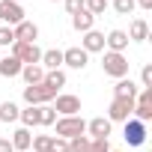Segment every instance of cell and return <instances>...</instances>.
Listing matches in <instances>:
<instances>
[{
  "label": "cell",
  "instance_id": "24",
  "mask_svg": "<svg viewBox=\"0 0 152 152\" xmlns=\"http://www.w3.org/2000/svg\"><path fill=\"white\" fill-rule=\"evenodd\" d=\"M18 119L24 122V128L39 125V107H27V110H21V113H18Z\"/></svg>",
  "mask_w": 152,
  "mask_h": 152
},
{
  "label": "cell",
  "instance_id": "14",
  "mask_svg": "<svg viewBox=\"0 0 152 152\" xmlns=\"http://www.w3.org/2000/svg\"><path fill=\"white\" fill-rule=\"evenodd\" d=\"M137 84L131 81V78H119L116 81V87H113V99H137Z\"/></svg>",
  "mask_w": 152,
  "mask_h": 152
},
{
  "label": "cell",
  "instance_id": "25",
  "mask_svg": "<svg viewBox=\"0 0 152 152\" xmlns=\"http://www.w3.org/2000/svg\"><path fill=\"white\" fill-rule=\"evenodd\" d=\"M57 122V110L51 104H39V125H54Z\"/></svg>",
  "mask_w": 152,
  "mask_h": 152
},
{
  "label": "cell",
  "instance_id": "16",
  "mask_svg": "<svg viewBox=\"0 0 152 152\" xmlns=\"http://www.w3.org/2000/svg\"><path fill=\"white\" fill-rule=\"evenodd\" d=\"M21 69H24V63L18 60V57H0V75L3 78H15V75H21Z\"/></svg>",
  "mask_w": 152,
  "mask_h": 152
},
{
  "label": "cell",
  "instance_id": "31",
  "mask_svg": "<svg viewBox=\"0 0 152 152\" xmlns=\"http://www.w3.org/2000/svg\"><path fill=\"white\" fill-rule=\"evenodd\" d=\"M87 152H110V143H107V140H93V137H90Z\"/></svg>",
  "mask_w": 152,
  "mask_h": 152
},
{
  "label": "cell",
  "instance_id": "7",
  "mask_svg": "<svg viewBox=\"0 0 152 152\" xmlns=\"http://www.w3.org/2000/svg\"><path fill=\"white\" fill-rule=\"evenodd\" d=\"M122 137H125L128 146H143V143H146V122H140V119H125Z\"/></svg>",
  "mask_w": 152,
  "mask_h": 152
},
{
  "label": "cell",
  "instance_id": "27",
  "mask_svg": "<svg viewBox=\"0 0 152 152\" xmlns=\"http://www.w3.org/2000/svg\"><path fill=\"white\" fill-rule=\"evenodd\" d=\"M84 9H87L90 15H104L107 0H84Z\"/></svg>",
  "mask_w": 152,
  "mask_h": 152
},
{
  "label": "cell",
  "instance_id": "36",
  "mask_svg": "<svg viewBox=\"0 0 152 152\" xmlns=\"http://www.w3.org/2000/svg\"><path fill=\"white\" fill-rule=\"evenodd\" d=\"M134 3H137L140 9H152V0H134Z\"/></svg>",
  "mask_w": 152,
  "mask_h": 152
},
{
  "label": "cell",
  "instance_id": "19",
  "mask_svg": "<svg viewBox=\"0 0 152 152\" xmlns=\"http://www.w3.org/2000/svg\"><path fill=\"white\" fill-rule=\"evenodd\" d=\"M9 143H12V149H15V152H27V149H30V143H33L30 128H18V131L12 134V140H9Z\"/></svg>",
  "mask_w": 152,
  "mask_h": 152
},
{
  "label": "cell",
  "instance_id": "28",
  "mask_svg": "<svg viewBox=\"0 0 152 152\" xmlns=\"http://www.w3.org/2000/svg\"><path fill=\"white\" fill-rule=\"evenodd\" d=\"M87 146H90V137L87 134H78V137L69 140V152H87Z\"/></svg>",
  "mask_w": 152,
  "mask_h": 152
},
{
  "label": "cell",
  "instance_id": "29",
  "mask_svg": "<svg viewBox=\"0 0 152 152\" xmlns=\"http://www.w3.org/2000/svg\"><path fill=\"white\" fill-rule=\"evenodd\" d=\"M134 0H113V9H116V15H131L134 12Z\"/></svg>",
  "mask_w": 152,
  "mask_h": 152
},
{
  "label": "cell",
  "instance_id": "30",
  "mask_svg": "<svg viewBox=\"0 0 152 152\" xmlns=\"http://www.w3.org/2000/svg\"><path fill=\"white\" fill-rule=\"evenodd\" d=\"M140 84H143V90H152V66L149 63L140 69Z\"/></svg>",
  "mask_w": 152,
  "mask_h": 152
},
{
  "label": "cell",
  "instance_id": "11",
  "mask_svg": "<svg viewBox=\"0 0 152 152\" xmlns=\"http://www.w3.org/2000/svg\"><path fill=\"white\" fill-rule=\"evenodd\" d=\"M12 36H15V42H36L39 39V27L33 24V21H21V24H15L12 27Z\"/></svg>",
  "mask_w": 152,
  "mask_h": 152
},
{
  "label": "cell",
  "instance_id": "5",
  "mask_svg": "<svg viewBox=\"0 0 152 152\" xmlns=\"http://www.w3.org/2000/svg\"><path fill=\"white\" fill-rule=\"evenodd\" d=\"M0 21H3V27H15L24 21V9L21 3H15V0H0Z\"/></svg>",
  "mask_w": 152,
  "mask_h": 152
},
{
  "label": "cell",
  "instance_id": "13",
  "mask_svg": "<svg viewBox=\"0 0 152 152\" xmlns=\"http://www.w3.org/2000/svg\"><path fill=\"white\" fill-rule=\"evenodd\" d=\"M104 45H107L113 54H122V51L128 48V36H125V30H110V33L104 36Z\"/></svg>",
  "mask_w": 152,
  "mask_h": 152
},
{
  "label": "cell",
  "instance_id": "34",
  "mask_svg": "<svg viewBox=\"0 0 152 152\" xmlns=\"http://www.w3.org/2000/svg\"><path fill=\"white\" fill-rule=\"evenodd\" d=\"M51 152H69V140H63V137H54V143H51Z\"/></svg>",
  "mask_w": 152,
  "mask_h": 152
},
{
  "label": "cell",
  "instance_id": "22",
  "mask_svg": "<svg viewBox=\"0 0 152 152\" xmlns=\"http://www.w3.org/2000/svg\"><path fill=\"white\" fill-rule=\"evenodd\" d=\"M18 104L15 102H3V104H0V122H15L18 119Z\"/></svg>",
  "mask_w": 152,
  "mask_h": 152
},
{
  "label": "cell",
  "instance_id": "20",
  "mask_svg": "<svg viewBox=\"0 0 152 152\" xmlns=\"http://www.w3.org/2000/svg\"><path fill=\"white\" fill-rule=\"evenodd\" d=\"M21 78L27 81V87H36V84H42L45 81V69L36 63V66H24L21 69Z\"/></svg>",
  "mask_w": 152,
  "mask_h": 152
},
{
  "label": "cell",
  "instance_id": "17",
  "mask_svg": "<svg viewBox=\"0 0 152 152\" xmlns=\"http://www.w3.org/2000/svg\"><path fill=\"white\" fill-rule=\"evenodd\" d=\"M125 36H128V39H134V42H146V39H149V24H146L143 18H134Z\"/></svg>",
  "mask_w": 152,
  "mask_h": 152
},
{
  "label": "cell",
  "instance_id": "4",
  "mask_svg": "<svg viewBox=\"0 0 152 152\" xmlns=\"http://www.w3.org/2000/svg\"><path fill=\"white\" fill-rule=\"evenodd\" d=\"M12 57H18L24 66H36L42 60V51H39L36 42H15L12 45Z\"/></svg>",
  "mask_w": 152,
  "mask_h": 152
},
{
  "label": "cell",
  "instance_id": "35",
  "mask_svg": "<svg viewBox=\"0 0 152 152\" xmlns=\"http://www.w3.org/2000/svg\"><path fill=\"white\" fill-rule=\"evenodd\" d=\"M0 152H15V149H12V143H9L6 137H0Z\"/></svg>",
  "mask_w": 152,
  "mask_h": 152
},
{
  "label": "cell",
  "instance_id": "18",
  "mask_svg": "<svg viewBox=\"0 0 152 152\" xmlns=\"http://www.w3.org/2000/svg\"><path fill=\"white\" fill-rule=\"evenodd\" d=\"M39 66L45 69V72H54V69H60L63 66V51H42V60H39Z\"/></svg>",
  "mask_w": 152,
  "mask_h": 152
},
{
  "label": "cell",
  "instance_id": "26",
  "mask_svg": "<svg viewBox=\"0 0 152 152\" xmlns=\"http://www.w3.org/2000/svg\"><path fill=\"white\" fill-rule=\"evenodd\" d=\"M51 143H54V137H48V134H39V137H33V152H51Z\"/></svg>",
  "mask_w": 152,
  "mask_h": 152
},
{
  "label": "cell",
  "instance_id": "8",
  "mask_svg": "<svg viewBox=\"0 0 152 152\" xmlns=\"http://www.w3.org/2000/svg\"><path fill=\"white\" fill-rule=\"evenodd\" d=\"M134 119H140V122H149L152 119V90H140L137 93V99H134V113H131Z\"/></svg>",
  "mask_w": 152,
  "mask_h": 152
},
{
  "label": "cell",
  "instance_id": "21",
  "mask_svg": "<svg viewBox=\"0 0 152 152\" xmlns=\"http://www.w3.org/2000/svg\"><path fill=\"white\" fill-rule=\"evenodd\" d=\"M93 24H96V15H90L87 9H81L78 15H72V27L78 30V33H87V30H93Z\"/></svg>",
  "mask_w": 152,
  "mask_h": 152
},
{
  "label": "cell",
  "instance_id": "32",
  "mask_svg": "<svg viewBox=\"0 0 152 152\" xmlns=\"http://www.w3.org/2000/svg\"><path fill=\"white\" fill-rule=\"evenodd\" d=\"M0 45H3V48L15 45V36H12V27H0Z\"/></svg>",
  "mask_w": 152,
  "mask_h": 152
},
{
  "label": "cell",
  "instance_id": "2",
  "mask_svg": "<svg viewBox=\"0 0 152 152\" xmlns=\"http://www.w3.org/2000/svg\"><path fill=\"white\" fill-rule=\"evenodd\" d=\"M54 99H57V90H54V87H48L45 81H42V84H36V87H24V102H27L30 107L48 104V102H54Z\"/></svg>",
  "mask_w": 152,
  "mask_h": 152
},
{
  "label": "cell",
  "instance_id": "10",
  "mask_svg": "<svg viewBox=\"0 0 152 152\" xmlns=\"http://www.w3.org/2000/svg\"><path fill=\"white\" fill-rule=\"evenodd\" d=\"M54 110H57L60 116H78V113H81V99H78V96H57Z\"/></svg>",
  "mask_w": 152,
  "mask_h": 152
},
{
  "label": "cell",
  "instance_id": "33",
  "mask_svg": "<svg viewBox=\"0 0 152 152\" xmlns=\"http://www.w3.org/2000/svg\"><path fill=\"white\" fill-rule=\"evenodd\" d=\"M63 3H66V12L69 15H78L84 9V0H63Z\"/></svg>",
  "mask_w": 152,
  "mask_h": 152
},
{
  "label": "cell",
  "instance_id": "38",
  "mask_svg": "<svg viewBox=\"0 0 152 152\" xmlns=\"http://www.w3.org/2000/svg\"><path fill=\"white\" fill-rule=\"evenodd\" d=\"M51 3H57V0H51Z\"/></svg>",
  "mask_w": 152,
  "mask_h": 152
},
{
  "label": "cell",
  "instance_id": "9",
  "mask_svg": "<svg viewBox=\"0 0 152 152\" xmlns=\"http://www.w3.org/2000/svg\"><path fill=\"white\" fill-rule=\"evenodd\" d=\"M87 63H90V54L84 51V48H69V51H63V66H69V69H87Z\"/></svg>",
  "mask_w": 152,
  "mask_h": 152
},
{
  "label": "cell",
  "instance_id": "3",
  "mask_svg": "<svg viewBox=\"0 0 152 152\" xmlns=\"http://www.w3.org/2000/svg\"><path fill=\"white\" fill-rule=\"evenodd\" d=\"M54 125H57V137H63V140H72V137H78V134H87V122L81 116H60Z\"/></svg>",
  "mask_w": 152,
  "mask_h": 152
},
{
  "label": "cell",
  "instance_id": "23",
  "mask_svg": "<svg viewBox=\"0 0 152 152\" xmlns=\"http://www.w3.org/2000/svg\"><path fill=\"white\" fill-rule=\"evenodd\" d=\"M45 84H48V87H54V90L60 93V87H66V72H60V69L45 72Z\"/></svg>",
  "mask_w": 152,
  "mask_h": 152
},
{
  "label": "cell",
  "instance_id": "37",
  "mask_svg": "<svg viewBox=\"0 0 152 152\" xmlns=\"http://www.w3.org/2000/svg\"><path fill=\"white\" fill-rule=\"evenodd\" d=\"M110 152H122V149H110Z\"/></svg>",
  "mask_w": 152,
  "mask_h": 152
},
{
  "label": "cell",
  "instance_id": "39",
  "mask_svg": "<svg viewBox=\"0 0 152 152\" xmlns=\"http://www.w3.org/2000/svg\"><path fill=\"white\" fill-rule=\"evenodd\" d=\"M15 3H21V0H15Z\"/></svg>",
  "mask_w": 152,
  "mask_h": 152
},
{
  "label": "cell",
  "instance_id": "15",
  "mask_svg": "<svg viewBox=\"0 0 152 152\" xmlns=\"http://www.w3.org/2000/svg\"><path fill=\"white\" fill-rule=\"evenodd\" d=\"M84 51H87V54L104 51V33H99V30H87V33H84Z\"/></svg>",
  "mask_w": 152,
  "mask_h": 152
},
{
  "label": "cell",
  "instance_id": "1",
  "mask_svg": "<svg viewBox=\"0 0 152 152\" xmlns=\"http://www.w3.org/2000/svg\"><path fill=\"white\" fill-rule=\"evenodd\" d=\"M128 57L125 54H113V51H107L104 54V60H102V69H104V75H110V78H128Z\"/></svg>",
  "mask_w": 152,
  "mask_h": 152
},
{
  "label": "cell",
  "instance_id": "12",
  "mask_svg": "<svg viewBox=\"0 0 152 152\" xmlns=\"http://www.w3.org/2000/svg\"><path fill=\"white\" fill-rule=\"evenodd\" d=\"M87 131L93 134V140H107V137H110V119L96 116V119L87 122Z\"/></svg>",
  "mask_w": 152,
  "mask_h": 152
},
{
  "label": "cell",
  "instance_id": "6",
  "mask_svg": "<svg viewBox=\"0 0 152 152\" xmlns=\"http://www.w3.org/2000/svg\"><path fill=\"white\" fill-rule=\"evenodd\" d=\"M134 113V99H113L107 107V119L110 122H125Z\"/></svg>",
  "mask_w": 152,
  "mask_h": 152
}]
</instances>
